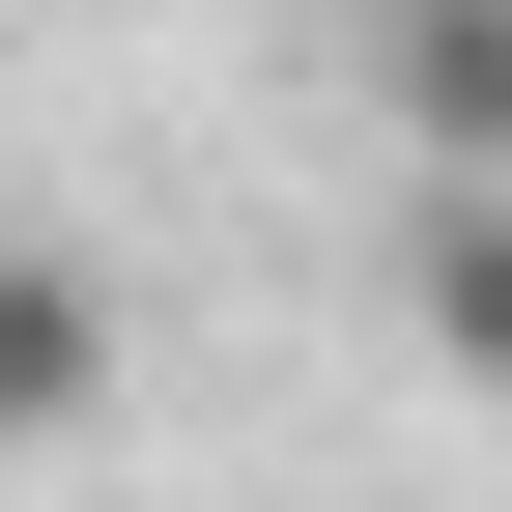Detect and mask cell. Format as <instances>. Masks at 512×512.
I'll return each mask as SVG.
<instances>
[{"instance_id": "obj_1", "label": "cell", "mask_w": 512, "mask_h": 512, "mask_svg": "<svg viewBox=\"0 0 512 512\" xmlns=\"http://www.w3.org/2000/svg\"><path fill=\"white\" fill-rule=\"evenodd\" d=\"M370 114H399V171H512V0H342Z\"/></svg>"}, {"instance_id": "obj_2", "label": "cell", "mask_w": 512, "mask_h": 512, "mask_svg": "<svg viewBox=\"0 0 512 512\" xmlns=\"http://www.w3.org/2000/svg\"><path fill=\"white\" fill-rule=\"evenodd\" d=\"M399 342L456 399H512V171H399Z\"/></svg>"}, {"instance_id": "obj_3", "label": "cell", "mask_w": 512, "mask_h": 512, "mask_svg": "<svg viewBox=\"0 0 512 512\" xmlns=\"http://www.w3.org/2000/svg\"><path fill=\"white\" fill-rule=\"evenodd\" d=\"M114 427V285L57 228H0V456H86Z\"/></svg>"}]
</instances>
